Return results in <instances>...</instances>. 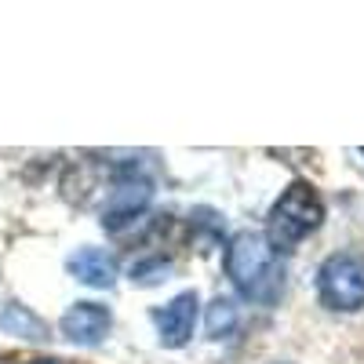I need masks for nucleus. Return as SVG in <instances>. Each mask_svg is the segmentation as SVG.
<instances>
[{
  "instance_id": "obj_6",
  "label": "nucleus",
  "mask_w": 364,
  "mask_h": 364,
  "mask_svg": "<svg viewBox=\"0 0 364 364\" xmlns=\"http://www.w3.org/2000/svg\"><path fill=\"white\" fill-rule=\"evenodd\" d=\"M109 324H113V317L102 302H77V306H70L63 314V321H58L63 336L77 346H99L106 339Z\"/></svg>"
},
{
  "instance_id": "obj_5",
  "label": "nucleus",
  "mask_w": 364,
  "mask_h": 364,
  "mask_svg": "<svg viewBox=\"0 0 364 364\" xmlns=\"http://www.w3.org/2000/svg\"><path fill=\"white\" fill-rule=\"evenodd\" d=\"M154 324H157V336L168 350L186 346L190 336H193V324H197V295L193 291L175 295L168 306L154 310Z\"/></svg>"
},
{
  "instance_id": "obj_8",
  "label": "nucleus",
  "mask_w": 364,
  "mask_h": 364,
  "mask_svg": "<svg viewBox=\"0 0 364 364\" xmlns=\"http://www.w3.org/2000/svg\"><path fill=\"white\" fill-rule=\"evenodd\" d=\"M0 328L11 331V336H22V339H48V324L37 314H29L26 306H18V302L0 306Z\"/></svg>"
},
{
  "instance_id": "obj_4",
  "label": "nucleus",
  "mask_w": 364,
  "mask_h": 364,
  "mask_svg": "<svg viewBox=\"0 0 364 364\" xmlns=\"http://www.w3.org/2000/svg\"><path fill=\"white\" fill-rule=\"evenodd\" d=\"M149 197H154V182H149V178H142V175H135V171L120 175V178L113 182V190H109L106 208H102V226H106L109 233H120V230L132 226L142 211H146Z\"/></svg>"
},
{
  "instance_id": "obj_9",
  "label": "nucleus",
  "mask_w": 364,
  "mask_h": 364,
  "mask_svg": "<svg viewBox=\"0 0 364 364\" xmlns=\"http://www.w3.org/2000/svg\"><path fill=\"white\" fill-rule=\"evenodd\" d=\"M233 328H237V306L230 299H215L211 310H208V336L211 339H226Z\"/></svg>"
},
{
  "instance_id": "obj_2",
  "label": "nucleus",
  "mask_w": 364,
  "mask_h": 364,
  "mask_svg": "<svg viewBox=\"0 0 364 364\" xmlns=\"http://www.w3.org/2000/svg\"><path fill=\"white\" fill-rule=\"evenodd\" d=\"M324 223V200L310 182H291V186L273 200L269 208V226H266V240L273 245V252H291L306 240L317 226Z\"/></svg>"
},
{
  "instance_id": "obj_7",
  "label": "nucleus",
  "mask_w": 364,
  "mask_h": 364,
  "mask_svg": "<svg viewBox=\"0 0 364 364\" xmlns=\"http://www.w3.org/2000/svg\"><path fill=\"white\" fill-rule=\"evenodd\" d=\"M70 273L80 284L91 288H109L117 281V259L102 248H80L77 255H70Z\"/></svg>"
},
{
  "instance_id": "obj_10",
  "label": "nucleus",
  "mask_w": 364,
  "mask_h": 364,
  "mask_svg": "<svg viewBox=\"0 0 364 364\" xmlns=\"http://www.w3.org/2000/svg\"><path fill=\"white\" fill-rule=\"evenodd\" d=\"M29 364H63V360H51V357H44V360H29Z\"/></svg>"
},
{
  "instance_id": "obj_3",
  "label": "nucleus",
  "mask_w": 364,
  "mask_h": 364,
  "mask_svg": "<svg viewBox=\"0 0 364 364\" xmlns=\"http://www.w3.org/2000/svg\"><path fill=\"white\" fill-rule=\"evenodd\" d=\"M317 299L321 306L336 314L364 310V255L360 252H336L317 269Z\"/></svg>"
},
{
  "instance_id": "obj_1",
  "label": "nucleus",
  "mask_w": 364,
  "mask_h": 364,
  "mask_svg": "<svg viewBox=\"0 0 364 364\" xmlns=\"http://www.w3.org/2000/svg\"><path fill=\"white\" fill-rule=\"evenodd\" d=\"M226 277L230 284L259 306H273L284 291V266L281 255L273 252L266 233L240 230L226 248Z\"/></svg>"
}]
</instances>
